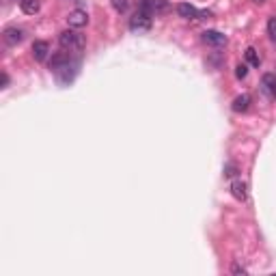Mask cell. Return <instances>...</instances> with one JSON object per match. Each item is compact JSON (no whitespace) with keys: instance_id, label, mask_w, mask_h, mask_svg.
Listing matches in <instances>:
<instances>
[{"instance_id":"cell-1","label":"cell","mask_w":276,"mask_h":276,"mask_svg":"<svg viewBox=\"0 0 276 276\" xmlns=\"http://www.w3.org/2000/svg\"><path fill=\"white\" fill-rule=\"evenodd\" d=\"M59 43L63 50H69V52H78V50L84 48V37L76 33V30H63V33L59 35Z\"/></svg>"},{"instance_id":"cell-2","label":"cell","mask_w":276,"mask_h":276,"mask_svg":"<svg viewBox=\"0 0 276 276\" xmlns=\"http://www.w3.org/2000/svg\"><path fill=\"white\" fill-rule=\"evenodd\" d=\"M130 30L136 35L149 33V30H151V15L145 13V11H136V13L130 17Z\"/></svg>"},{"instance_id":"cell-3","label":"cell","mask_w":276,"mask_h":276,"mask_svg":"<svg viewBox=\"0 0 276 276\" xmlns=\"http://www.w3.org/2000/svg\"><path fill=\"white\" fill-rule=\"evenodd\" d=\"M171 9L168 0H138V11H145L149 15H162Z\"/></svg>"},{"instance_id":"cell-4","label":"cell","mask_w":276,"mask_h":276,"mask_svg":"<svg viewBox=\"0 0 276 276\" xmlns=\"http://www.w3.org/2000/svg\"><path fill=\"white\" fill-rule=\"evenodd\" d=\"M67 24H69V28H84L86 24H89V15H86V11L76 9L67 15Z\"/></svg>"},{"instance_id":"cell-5","label":"cell","mask_w":276,"mask_h":276,"mask_svg":"<svg viewBox=\"0 0 276 276\" xmlns=\"http://www.w3.org/2000/svg\"><path fill=\"white\" fill-rule=\"evenodd\" d=\"M2 39H4L7 46H17V43L24 41V30L17 28V26H9V28H4Z\"/></svg>"},{"instance_id":"cell-6","label":"cell","mask_w":276,"mask_h":276,"mask_svg":"<svg viewBox=\"0 0 276 276\" xmlns=\"http://www.w3.org/2000/svg\"><path fill=\"white\" fill-rule=\"evenodd\" d=\"M261 89L272 102H276V73H266L261 78Z\"/></svg>"},{"instance_id":"cell-7","label":"cell","mask_w":276,"mask_h":276,"mask_svg":"<svg viewBox=\"0 0 276 276\" xmlns=\"http://www.w3.org/2000/svg\"><path fill=\"white\" fill-rule=\"evenodd\" d=\"M203 43L214 46V48H220V46L227 43V35L218 33V30H205V33H203Z\"/></svg>"},{"instance_id":"cell-8","label":"cell","mask_w":276,"mask_h":276,"mask_svg":"<svg viewBox=\"0 0 276 276\" xmlns=\"http://www.w3.org/2000/svg\"><path fill=\"white\" fill-rule=\"evenodd\" d=\"M48 54H50V46H48V41H35L33 43V59L37 63H43L48 59Z\"/></svg>"},{"instance_id":"cell-9","label":"cell","mask_w":276,"mask_h":276,"mask_svg":"<svg viewBox=\"0 0 276 276\" xmlns=\"http://www.w3.org/2000/svg\"><path fill=\"white\" fill-rule=\"evenodd\" d=\"M231 194H233L237 201H246V199H248V186L244 184L242 179L231 181Z\"/></svg>"},{"instance_id":"cell-10","label":"cell","mask_w":276,"mask_h":276,"mask_svg":"<svg viewBox=\"0 0 276 276\" xmlns=\"http://www.w3.org/2000/svg\"><path fill=\"white\" fill-rule=\"evenodd\" d=\"M177 13H179V17H184V20H199L201 11L197 7H192V4H188V2H181L177 7Z\"/></svg>"},{"instance_id":"cell-11","label":"cell","mask_w":276,"mask_h":276,"mask_svg":"<svg viewBox=\"0 0 276 276\" xmlns=\"http://www.w3.org/2000/svg\"><path fill=\"white\" fill-rule=\"evenodd\" d=\"M20 9L26 15H35L41 9V0H20Z\"/></svg>"},{"instance_id":"cell-12","label":"cell","mask_w":276,"mask_h":276,"mask_svg":"<svg viewBox=\"0 0 276 276\" xmlns=\"http://www.w3.org/2000/svg\"><path fill=\"white\" fill-rule=\"evenodd\" d=\"M250 106V97L248 95H237L233 99V104H231V110L233 112H246Z\"/></svg>"},{"instance_id":"cell-13","label":"cell","mask_w":276,"mask_h":276,"mask_svg":"<svg viewBox=\"0 0 276 276\" xmlns=\"http://www.w3.org/2000/svg\"><path fill=\"white\" fill-rule=\"evenodd\" d=\"M246 59H248V63H250L253 67H259L261 56L257 54V50H255V48H248V50H246Z\"/></svg>"},{"instance_id":"cell-14","label":"cell","mask_w":276,"mask_h":276,"mask_svg":"<svg viewBox=\"0 0 276 276\" xmlns=\"http://www.w3.org/2000/svg\"><path fill=\"white\" fill-rule=\"evenodd\" d=\"M110 4L117 13H123V11L128 9V0H110Z\"/></svg>"},{"instance_id":"cell-15","label":"cell","mask_w":276,"mask_h":276,"mask_svg":"<svg viewBox=\"0 0 276 276\" xmlns=\"http://www.w3.org/2000/svg\"><path fill=\"white\" fill-rule=\"evenodd\" d=\"M268 35L276 41V15H274V17H270V20H268Z\"/></svg>"},{"instance_id":"cell-16","label":"cell","mask_w":276,"mask_h":276,"mask_svg":"<svg viewBox=\"0 0 276 276\" xmlns=\"http://www.w3.org/2000/svg\"><path fill=\"white\" fill-rule=\"evenodd\" d=\"M235 76L240 78V80H244V78L248 76V67H246V65H237V67H235Z\"/></svg>"},{"instance_id":"cell-17","label":"cell","mask_w":276,"mask_h":276,"mask_svg":"<svg viewBox=\"0 0 276 276\" xmlns=\"http://www.w3.org/2000/svg\"><path fill=\"white\" fill-rule=\"evenodd\" d=\"M235 175H237V168L233 164H229L227 168H224V177H235Z\"/></svg>"},{"instance_id":"cell-18","label":"cell","mask_w":276,"mask_h":276,"mask_svg":"<svg viewBox=\"0 0 276 276\" xmlns=\"http://www.w3.org/2000/svg\"><path fill=\"white\" fill-rule=\"evenodd\" d=\"M231 272L233 274H246V268L240 266V263H233V266H231Z\"/></svg>"},{"instance_id":"cell-19","label":"cell","mask_w":276,"mask_h":276,"mask_svg":"<svg viewBox=\"0 0 276 276\" xmlns=\"http://www.w3.org/2000/svg\"><path fill=\"white\" fill-rule=\"evenodd\" d=\"M7 84H9V76L2 71V82H0V86H2V89H7Z\"/></svg>"},{"instance_id":"cell-20","label":"cell","mask_w":276,"mask_h":276,"mask_svg":"<svg viewBox=\"0 0 276 276\" xmlns=\"http://www.w3.org/2000/svg\"><path fill=\"white\" fill-rule=\"evenodd\" d=\"M255 2H257V4H261V2H266V0H255Z\"/></svg>"}]
</instances>
